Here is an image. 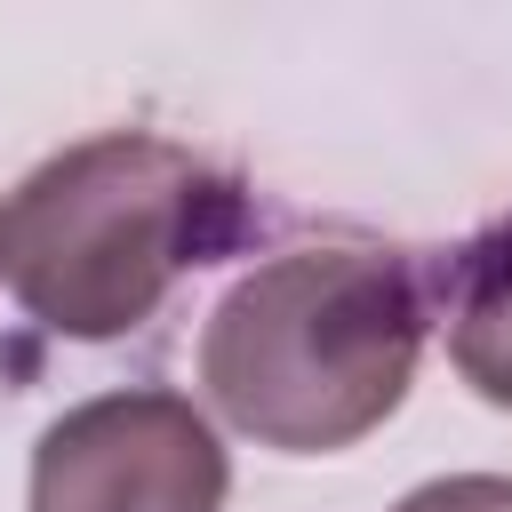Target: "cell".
Returning a JSON list of instances; mask_svg holds the SVG:
<instances>
[{"label": "cell", "instance_id": "3957f363", "mask_svg": "<svg viewBox=\"0 0 512 512\" xmlns=\"http://www.w3.org/2000/svg\"><path fill=\"white\" fill-rule=\"evenodd\" d=\"M224 480L208 416L160 384L96 392L32 448V512H224Z\"/></svg>", "mask_w": 512, "mask_h": 512}, {"label": "cell", "instance_id": "5b68a950", "mask_svg": "<svg viewBox=\"0 0 512 512\" xmlns=\"http://www.w3.org/2000/svg\"><path fill=\"white\" fill-rule=\"evenodd\" d=\"M392 512H512V480L504 472H456V480H432V488L400 496Z\"/></svg>", "mask_w": 512, "mask_h": 512}, {"label": "cell", "instance_id": "6da1fadb", "mask_svg": "<svg viewBox=\"0 0 512 512\" xmlns=\"http://www.w3.org/2000/svg\"><path fill=\"white\" fill-rule=\"evenodd\" d=\"M424 328L432 296L400 248H280L208 312L200 384L256 448L328 456L408 400Z\"/></svg>", "mask_w": 512, "mask_h": 512}, {"label": "cell", "instance_id": "277c9868", "mask_svg": "<svg viewBox=\"0 0 512 512\" xmlns=\"http://www.w3.org/2000/svg\"><path fill=\"white\" fill-rule=\"evenodd\" d=\"M440 328L456 376L480 400L512 408V216H496L440 264Z\"/></svg>", "mask_w": 512, "mask_h": 512}, {"label": "cell", "instance_id": "7a4b0ae2", "mask_svg": "<svg viewBox=\"0 0 512 512\" xmlns=\"http://www.w3.org/2000/svg\"><path fill=\"white\" fill-rule=\"evenodd\" d=\"M240 184L168 136H88L40 160L0 208V272L16 304L72 336L112 344L144 328L184 272L240 240Z\"/></svg>", "mask_w": 512, "mask_h": 512}]
</instances>
